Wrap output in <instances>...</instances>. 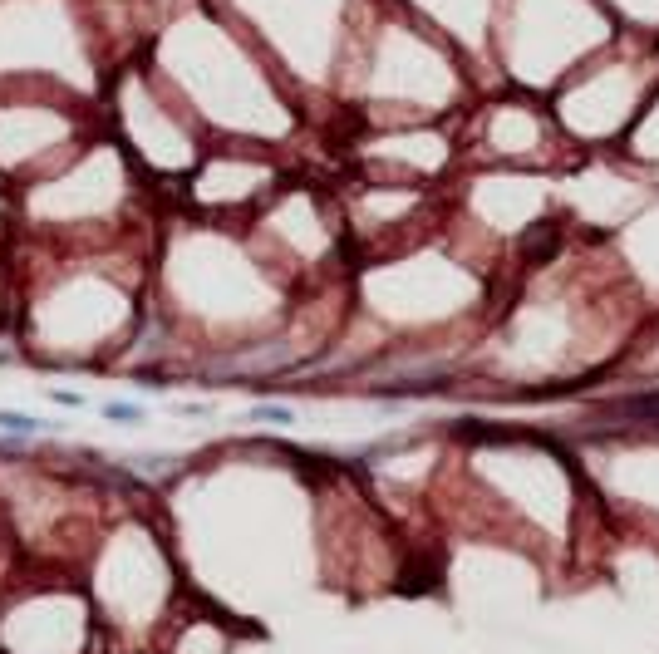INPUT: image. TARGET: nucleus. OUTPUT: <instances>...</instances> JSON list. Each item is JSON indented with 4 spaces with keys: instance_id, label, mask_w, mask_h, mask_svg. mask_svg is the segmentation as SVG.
<instances>
[{
    "instance_id": "nucleus-1",
    "label": "nucleus",
    "mask_w": 659,
    "mask_h": 654,
    "mask_svg": "<svg viewBox=\"0 0 659 654\" xmlns=\"http://www.w3.org/2000/svg\"><path fill=\"white\" fill-rule=\"evenodd\" d=\"M0 428L30 438V433H45V428H55V423H45V418H35V414H20V409H0Z\"/></svg>"
},
{
    "instance_id": "nucleus-2",
    "label": "nucleus",
    "mask_w": 659,
    "mask_h": 654,
    "mask_svg": "<svg viewBox=\"0 0 659 654\" xmlns=\"http://www.w3.org/2000/svg\"><path fill=\"white\" fill-rule=\"evenodd\" d=\"M104 418H109V423H143V418H148V409H143V404H123V399H109V404H104Z\"/></svg>"
},
{
    "instance_id": "nucleus-3",
    "label": "nucleus",
    "mask_w": 659,
    "mask_h": 654,
    "mask_svg": "<svg viewBox=\"0 0 659 654\" xmlns=\"http://www.w3.org/2000/svg\"><path fill=\"white\" fill-rule=\"evenodd\" d=\"M50 399H55L60 409H84V394H74V389H50Z\"/></svg>"
},
{
    "instance_id": "nucleus-4",
    "label": "nucleus",
    "mask_w": 659,
    "mask_h": 654,
    "mask_svg": "<svg viewBox=\"0 0 659 654\" xmlns=\"http://www.w3.org/2000/svg\"><path fill=\"white\" fill-rule=\"evenodd\" d=\"M527 251H532V256H546V251H551V232H541V237L532 241V246H527Z\"/></svg>"
},
{
    "instance_id": "nucleus-5",
    "label": "nucleus",
    "mask_w": 659,
    "mask_h": 654,
    "mask_svg": "<svg viewBox=\"0 0 659 654\" xmlns=\"http://www.w3.org/2000/svg\"><path fill=\"white\" fill-rule=\"evenodd\" d=\"M256 418H271V423H291V414H286V409H256Z\"/></svg>"
}]
</instances>
